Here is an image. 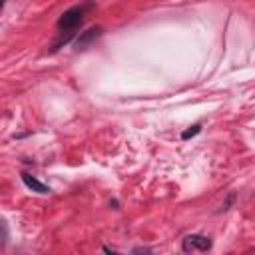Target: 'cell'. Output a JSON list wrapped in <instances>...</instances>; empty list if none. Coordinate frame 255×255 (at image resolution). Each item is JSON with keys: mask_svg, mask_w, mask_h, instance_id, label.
<instances>
[{"mask_svg": "<svg viewBox=\"0 0 255 255\" xmlns=\"http://www.w3.org/2000/svg\"><path fill=\"white\" fill-rule=\"evenodd\" d=\"M183 251H207L211 247V241L209 237H203V235H187L181 243Z\"/></svg>", "mask_w": 255, "mask_h": 255, "instance_id": "obj_2", "label": "cell"}, {"mask_svg": "<svg viewBox=\"0 0 255 255\" xmlns=\"http://www.w3.org/2000/svg\"><path fill=\"white\" fill-rule=\"evenodd\" d=\"M22 181H24L30 189H34V191H38V193H50V187H46L44 183H40L36 177L28 175V173H22Z\"/></svg>", "mask_w": 255, "mask_h": 255, "instance_id": "obj_3", "label": "cell"}, {"mask_svg": "<svg viewBox=\"0 0 255 255\" xmlns=\"http://www.w3.org/2000/svg\"><path fill=\"white\" fill-rule=\"evenodd\" d=\"M6 237H8V229H6V225H4V221H0V245H4V241H6Z\"/></svg>", "mask_w": 255, "mask_h": 255, "instance_id": "obj_5", "label": "cell"}, {"mask_svg": "<svg viewBox=\"0 0 255 255\" xmlns=\"http://www.w3.org/2000/svg\"><path fill=\"white\" fill-rule=\"evenodd\" d=\"M82 16H84V8H82V6H74V8L66 10V12L60 16V20H58V30H60V32H68V34H70L74 28H78V26H80Z\"/></svg>", "mask_w": 255, "mask_h": 255, "instance_id": "obj_1", "label": "cell"}, {"mask_svg": "<svg viewBox=\"0 0 255 255\" xmlns=\"http://www.w3.org/2000/svg\"><path fill=\"white\" fill-rule=\"evenodd\" d=\"M100 34V28H92V30H88L82 38H78V48H84L86 46V42H90L94 36H98Z\"/></svg>", "mask_w": 255, "mask_h": 255, "instance_id": "obj_4", "label": "cell"}, {"mask_svg": "<svg viewBox=\"0 0 255 255\" xmlns=\"http://www.w3.org/2000/svg\"><path fill=\"white\" fill-rule=\"evenodd\" d=\"M197 131H199V126H193V129H187V131H185V133H183L181 137H183V139H187V137H191V135H195Z\"/></svg>", "mask_w": 255, "mask_h": 255, "instance_id": "obj_6", "label": "cell"}, {"mask_svg": "<svg viewBox=\"0 0 255 255\" xmlns=\"http://www.w3.org/2000/svg\"><path fill=\"white\" fill-rule=\"evenodd\" d=\"M2 6H4V2H2V0H0V10H2Z\"/></svg>", "mask_w": 255, "mask_h": 255, "instance_id": "obj_7", "label": "cell"}]
</instances>
